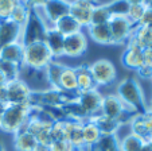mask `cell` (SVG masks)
Segmentation results:
<instances>
[{
    "label": "cell",
    "mask_w": 152,
    "mask_h": 151,
    "mask_svg": "<svg viewBox=\"0 0 152 151\" xmlns=\"http://www.w3.org/2000/svg\"><path fill=\"white\" fill-rule=\"evenodd\" d=\"M116 94L120 97L124 105L135 115H143L148 109L141 85L135 77L129 76L121 80L117 85Z\"/></svg>",
    "instance_id": "obj_1"
},
{
    "label": "cell",
    "mask_w": 152,
    "mask_h": 151,
    "mask_svg": "<svg viewBox=\"0 0 152 151\" xmlns=\"http://www.w3.org/2000/svg\"><path fill=\"white\" fill-rule=\"evenodd\" d=\"M31 113V104H6L3 108L0 130L7 134H16L26 127V123Z\"/></svg>",
    "instance_id": "obj_2"
},
{
    "label": "cell",
    "mask_w": 152,
    "mask_h": 151,
    "mask_svg": "<svg viewBox=\"0 0 152 151\" xmlns=\"http://www.w3.org/2000/svg\"><path fill=\"white\" fill-rule=\"evenodd\" d=\"M78 93H69L58 88L32 91L30 104L35 108H62L67 103L77 100Z\"/></svg>",
    "instance_id": "obj_3"
},
{
    "label": "cell",
    "mask_w": 152,
    "mask_h": 151,
    "mask_svg": "<svg viewBox=\"0 0 152 151\" xmlns=\"http://www.w3.org/2000/svg\"><path fill=\"white\" fill-rule=\"evenodd\" d=\"M54 61L49 47L45 42H34L23 46L22 66L31 70H45L50 62Z\"/></svg>",
    "instance_id": "obj_4"
},
{
    "label": "cell",
    "mask_w": 152,
    "mask_h": 151,
    "mask_svg": "<svg viewBox=\"0 0 152 151\" xmlns=\"http://www.w3.org/2000/svg\"><path fill=\"white\" fill-rule=\"evenodd\" d=\"M47 27L50 26L45 22L39 10H31L28 19L24 23V26L22 27L20 43L24 46L34 42H43Z\"/></svg>",
    "instance_id": "obj_5"
},
{
    "label": "cell",
    "mask_w": 152,
    "mask_h": 151,
    "mask_svg": "<svg viewBox=\"0 0 152 151\" xmlns=\"http://www.w3.org/2000/svg\"><path fill=\"white\" fill-rule=\"evenodd\" d=\"M101 115L112 119H117L121 124L124 123H129L132 120V117L135 116L133 112H131L125 105L123 104V101L120 100V97L116 93L105 94L102 97V103H101Z\"/></svg>",
    "instance_id": "obj_6"
},
{
    "label": "cell",
    "mask_w": 152,
    "mask_h": 151,
    "mask_svg": "<svg viewBox=\"0 0 152 151\" xmlns=\"http://www.w3.org/2000/svg\"><path fill=\"white\" fill-rule=\"evenodd\" d=\"M89 70L94 80L96 86H108L117 78V69L110 60L100 58L89 65Z\"/></svg>",
    "instance_id": "obj_7"
},
{
    "label": "cell",
    "mask_w": 152,
    "mask_h": 151,
    "mask_svg": "<svg viewBox=\"0 0 152 151\" xmlns=\"http://www.w3.org/2000/svg\"><path fill=\"white\" fill-rule=\"evenodd\" d=\"M7 104H30L32 89L23 78L7 81Z\"/></svg>",
    "instance_id": "obj_8"
},
{
    "label": "cell",
    "mask_w": 152,
    "mask_h": 151,
    "mask_svg": "<svg viewBox=\"0 0 152 151\" xmlns=\"http://www.w3.org/2000/svg\"><path fill=\"white\" fill-rule=\"evenodd\" d=\"M108 26L110 30L113 45L126 43L132 35L133 29H135V26L129 22L126 16H112L108 22Z\"/></svg>",
    "instance_id": "obj_9"
},
{
    "label": "cell",
    "mask_w": 152,
    "mask_h": 151,
    "mask_svg": "<svg viewBox=\"0 0 152 151\" xmlns=\"http://www.w3.org/2000/svg\"><path fill=\"white\" fill-rule=\"evenodd\" d=\"M88 52V37L81 31L67 35L63 41V57L80 58Z\"/></svg>",
    "instance_id": "obj_10"
},
{
    "label": "cell",
    "mask_w": 152,
    "mask_h": 151,
    "mask_svg": "<svg viewBox=\"0 0 152 151\" xmlns=\"http://www.w3.org/2000/svg\"><path fill=\"white\" fill-rule=\"evenodd\" d=\"M72 0H47V3L42 7L38 8L45 19V22L53 26L58 19L69 14V6Z\"/></svg>",
    "instance_id": "obj_11"
},
{
    "label": "cell",
    "mask_w": 152,
    "mask_h": 151,
    "mask_svg": "<svg viewBox=\"0 0 152 151\" xmlns=\"http://www.w3.org/2000/svg\"><path fill=\"white\" fill-rule=\"evenodd\" d=\"M104 94L98 91V88L90 89L86 92H80L77 96V101L83 108V111L88 113V116L93 117L100 113L101 111V103H102Z\"/></svg>",
    "instance_id": "obj_12"
},
{
    "label": "cell",
    "mask_w": 152,
    "mask_h": 151,
    "mask_svg": "<svg viewBox=\"0 0 152 151\" xmlns=\"http://www.w3.org/2000/svg\"><path fill=\"white\" fill-rule=\"evenodd\" d=\"M94 6L96 3L88 0H72L69 6V15L77 20L81 27H89Z\"/></svg>",
    "instance_id": "obj_13"
},
{
    "label": "cell",
    "mask_w": 152,
    "mask_h": 151,
    "mask_svg": "<svg viewBox=\"0 0 152 151\" xmlns=\"http://www.w3.org/2000/svg\"><path fill=\"white\" fill-rule=\"evenodd\" d=\"M143 50L135 43L126 42V47L121 55V63L128 70L137 71L143 66Z\"/></svg>",
    "instance_id": "obj_14"
},
{
    "label": "cell",
    "mask_w": 152,
    "mask_h": 151,
    "mask_svg": "<svg viewBox=\"0 0 152 151\" xmlns=\"http://www.w3.org/2000/svg\"><path fill=\"white\" fill-rule=\"evenodd\" d=\"M63 41H65V35L61 34L55 27H47L43 42L49 47L54 60H59V58L63 57Z\"/></svg>",
    "instance_id": "obj_15"
},
{
    "label": "cell",
    "mask_w": 152,
    "mask_h": 151,
    "mask_svg": "<svg viewBox=\"0 0 152 151\" xmlns=\"http://www.w3.org/2000/svg\"><path fill=\"white\" fill-rule=\"evenodd\" d=\"M22 27L10 19L0 20V49L12 42L20 41Z\"/></svg>",
    "instance_id": "obj_16"
},
{
    "label": "cell",
    "mask_w": 152,
    "mask_h": 151,
    "mask_svg": "<svg viewBox=\"0 0 152 151\" xmlns=\"http://www.w3.org/2000/svg\"><path fill=\"white\" fill-rule=\"evenodd\" d=\"M58 89L69 93H78L77 88V74H75V68L73 66H66L63 68L62 73L58 80Z\"/></svg>",
    "instance_id": "obj_17"
},
{
    "label": "cell",
    "mask_w": 152,
    "mask_h": 151,
    "mask_svg": "<svg viewBox=\"0 0 152 151\" xmlns=\"http://www.w3.org/2000/svg\"><path fill=\"white\" fill-rule=\"evenodd\" d=\"M88 32H89V37L92 38V41L94 43H97V45L101 46L113 45L108 23L106 24H90L88 27Z\"/></svg>",
    "instance_id": "obj_18"
},
{
    "label": "cell",
    "mask_w": 152,
    "mask_h": 151,
    "mask_svg": "<svg viewBox=\"0 0 152 151\" xmlns=\"http://www.w3.org/2000/svg\"><path fill=\"white\" fill-rule=\"evenodd\" d=\"M0 60L8 61V62L16 63V65H22V61H23V45L20 43V41L12 42L0 49Z\"/></svg>",
    "instance_id": "obj_19"
},
{
    "label": "cell",
    "mask_w": 152,
    "mask_h": 151,
    "mask_svg": "<svg viewBox=\"0 0 152 151\" xmlns=\"http://www.w3.org/2000/svg\"><path fill=\"white\" fill-rule=\"evenodd\" d=\"M38 140L32 134H30L26 128H22L14 134V148L15 151H34Z\"/></svg>",
    "instance_id": "obj_20"
},
{
    "label": "cell",
    "mask_w": 152,
    "mask_h": 151,
    "mask_svg": "<svg viewBox=\"0 0 152 151\" xmlns=\"http://www.w3.org/2000/svg\"><path fill=\"white\" fill-rule=\"evenodd\" d=\"M82 135H83V148L90 151L93 146L98 142L101 138V132L97 128V125L94 124L92 119H88L82 122Z\"/></svg>",
    "instance_id": "obj_21"
},
{
    "label": "cell",
    "mask_w": 152,
    "mask_h": 151,
    "mask_svg": "<svg viewBox=\"0 0 152 151\" xmlns=\"http://www.w3.org/2000/svg\"><path fill=\"white\" fill-rule=\"evenodd\" d=\"M90 119L97 125V128L100 130L101 135H116L117 131L120 130V127L123 125L117 119L104 116V115H101V113L96 115V116L90 117Z\"/></svg>",
    "instance_id": "obj_22"
},
{
    "label": "cell",
    "mask_w": 152,
    "mask_h": 151,
    "mask_svg": "<svg viewBox=\"0 0 152 151\" xmlns=\"http://www.w3.org/2000/svg\"><path fill=\"white\" fill-rule=\"evenodd\" d=\"M75 74H77L78 93L97 88L94 84V80H93V77H92V73H90V70H89V65L81 63V65L75 66Z\"/></svg>",
    "instance_id": "obj_23"
},
{
    "label": "cell",
    "mask_w": 152,
    "mask_h": 151,
    "mask_svg": "<svg viewBox=\"0 0 152 151\" xmlns=\"http://www.w3.org/2000/svg\"><path fill=\"white\" fill-rule=\"evenodd\" d=\"M128 42L135 43V45L140 46L141 49L152 47V29L135 26V29H133V31H132V35H131V38L128 39Z\"/></svg>",
    "instance_id": "obj_24"
},
{
    "label": "cell",
    "mask_w": 152,
    "mask_h": 151,
    "mask_svg": "<svg viewBox=\"0 0 152 151\" xmlns=\"http://www.w3.org/2000/svg\"><path fill=\"white\" fill-rule=\"evenodd\" d=\"M53 27H55V29H57L62 35H65V37L75 34V32L82 30V27L77 23V20H75L73 16H70L69 14L62 16L61 19H58L57 22L53 24Z\"/></svg>",
    "instance_id": "obj_25"
},
{
    "label": "cell",
    "mask_w": 152,
    "mask_h": 151,
    "mask_svg": "<svg viewBox=\"0 0 152 151\" xmlns=\"http://www.w3.org/2000/svg\"><path fill=\"white\" fill-rule=\"evenodd\" d=\"M62 111H63V115L66 119H70V120H75V122H85V120L89 119L88 113L83 111V108L80 105L77 100H73L70 103H67L66 105L62 107Z\"/></svg>",
    "instance_id": "obj_26"
},
{
    "label": "cell",
    "mask_w": 152,
    "mask_h": 151,
    "mask_svg": "<svg viewBox=\"0 0 152 151\" xmlns=\"http://www.w3.org/2000/svg\"><path fill=\"white\" fill-rule=\"evenodd\" d=\"M66 140H69L74 148H83V135H82V122L70 120L67 128Z\"/></svg>",
    "instance_id": "obj_27"
},
{
    "label": "cell",
    "mask_w": 152,
    "mask_h": 151,
    "mask_svg": "<svg viewBox=\"0 0 152 151\" xmlns=\"http://www.w3.org/2000/svg\"><path fill=\"white\" fill-rule=\"evenodd\" d=\"M90 151H120V140L117 135H101Z\"/></svg>",
    "instance_id": "obj_28"
},
{
    "label": "cell",
    "mask_w": 152,
    "mask_h": 151,
    "mask_svg": "<svg viewBox=\"0 0 152 151\" xmlns=\"http://www.w3.org/2000/svg\"><path fill=\"white\" fill-rule=\"evenodd\" d=\"M63 68H65L63 63L58 62V60H54L45 69V77H46L47 82H49V85L51 88H57L58 86V80H59V76L62 73Z\"/></svg>",
    "instance_id": "obj_29"
},
{
    "label": "cell",
    "mask_w": 152,
    "mask_h": 151,
    "mask_svg": "<svg viewBox=\"0 0 152 151\" xmlns=\"http://www.w3.org/2000/svg\"><path fill=\"white\" fill-rule=\"evenodd\" d=\"M30 12H31V10L24 3H16L15 8L12 10L11 15H10V20L16 23L18 26L23 27L24 23L27 22V19H28V16H30Z\"/></svg>",
    "instance_id": "obj_30"
},
{
    "label": "cell",
    "mask_w": 152,
    "mask_h": 151,
    "mask_svg": "<svg viewBox=\"0 0 152 151\" xmlns=\"http://www.w3.org/2000/svg\"><path fill=\"white\" fill-rule=\"evenodd\" d=\"M145 140L136 136L135 134H128L120 140V151H139Z\"/></svg>",
    "instance_id": "obj_31"
},
{
    "label": "cell",
    "mask_w": 152,
    "mask_h": 151,
    "mask_svg": "<svg viewBox=\"0 0 152 151\" xmlns=\"http://www.w3.org/2000/svg\"><path fill=\"white\" fill-rule=\"evenodd\" d=\"M110 18H112V15L108 11L105 4L97 3L94 6V8H93L90 24H106V23L109 22Z\"/></svg>",
    "instance_id": "obj_32"
},
{
    "label": "cell",
    "mask_w": 152,
    "mask_h": 151,
    "mask_svg": "<svg viewBox=\"0 0 152 151\" xmlns=\"http://www.w3.org/2000/svg\"><path fill=\"white\" fill-rule=\"evenodd\" d=\"M129 124H131V132H132V134H135L136 136H139L143 140L148 142L149 135H148V132H147V128H145V125H144L143 116H141V115H135V116L132 117V120L129 122Z\"/></svg>",
    "instance_id": "obj_33"
},
{
    "label": "cell",
    "mask_w": 152,
    "mask_h": 151,
    "mask_svg": "<svg viewBox=\"0 0 152 151\" xmlns=\"http://www.w3.org/2000/svg\"><path fill=\"white\" fill-rule=\"evenodd\" d=\"M0 70L4 73L7 77V81L15 80V78H20V71H22V65H16V63L8 62V61L0 60Z\"/></svg>",
    "instance_id": "obj_34"
},
{
    "label": "cell",
    "mask_w": 152,
    "mask_h": 151,
    "mask_svg": "<svg viewBox=\"0 0 152 151\" xmlns=\"http://www.w3.org/2000/svg\"><path fill=\"white\" fill-rule=\"evenodd\" d=\"M105 6L112 16H126L129 10V4L125 0H112L109 3H105Z\"/></svg>",
    "instance_id": "obj_35"
},
{
    "label": "cell",
    "mask_w": 152,
    "mask_h": 151,
    "mask_svg": "<svg viewBox=\"0 0 152 151\" xmlns=\"http://www.w3.org/2000/svg\"><path fill=\"white\" fill-rule=\"evenodd\" d=\"M145 8H147V4H133V6H129L126 18H128V20L132 23L133 26H137V23L140 22Z\"/></svg>",
    "instance_id": "obj_36"
},
{
    "label": "cell",
    "mask_w": 152,
    "mask_h": 151,
    "mask_svg": "<svg viewBox=\"0 0 152 151\" xmlns=\"http://www.w3.org/2000/svg\"><path fill=\"white\" fill-rule=\"evenodd\" d=\"M15 6H16L15 0H0V20L10 19V15Z\"/></svg>",
    "instance_id": "obj_37"
},
{
    "label": "cell",
    "mask_w": 152,
    "mask_h": 151,
    "mask_svg": "<svg viewBox=\"0 0 152 151\" xmlns=\"http://www.w3.org/2000/svg\"><path fill=\"white\" fill-rule=\"evenodd\" d=\"M50 151H74V146L66 139L54 140L50 144Z\"/></svg>",
    "instance_id": "obj_38"
},
{
    "label": "cell",
    "mask_w": 152,
    "mask_h": 151,
    "mask_svg": "<svg viewBox=\"0 0 152 151\" xmlns=\"http://www.w3.org/2000/svg\"><path fill=\"white\" fill-rule=\"evenodd\" d=\"M137 26L152 29V8H151V7L147 6V8H145V11H144L143 16H141L140 22L137 23Z\"/></svg>",
    "instance_id": "obj_39"
},
{
    "label": "cell",
    "mask_w": 152,
    "mask_h": 151,
    "mask_svg": "<svg viewBox=\"0 0 152 151\" xmlns=\"http://www.w3.org/2000/svg\"><path fill=\"white\" fill-rule=\"evenodd\" d=\"M143 122H144V125H145L147 128V132H148L149 135V139L152 138V111H149V109H147L145 112H144L143 115Z\"/></svg>",
    "instance_id": "obj_40"
},
{
    "label": "cell",
    "mask_w": 152,
    "mask_h": 151,
    "mask_svg": "<svg viewBox=\"0 0 152 151\" xmlns=\"http://www.w3.org/2000/svg\"><path fill=\"white\" fill-rule=\"evenodd\" d=\"M137 76L143 80H152V68H148V66H141L137 71Z\"/></svg>",
    "instance_id": "obj_41"
},
{
    "label": "cell",
    "mask_w": 152,
    "mask_h": 151,
    "mask_svg": "<svg viewBox=\"0 0 152 151\" xmlns=\"http://www.w3.org/2000/svg\"><path fill=\"white\" fill-rule=\"evenodd\" d=\"M46 3H47V0H24V4H26L30 10L42 8Z\"/></svg>",
    "instance_id": "obj_42"
},
{
    "label": "cell",
    "mask_w": 152,
    "mask_h": 151,
    "mask_svg": "<svg viewBox=\"0 0 152 151\" xmlns=\"http://www.w3.org/2000/svg\"><path fill=\"white\" fill-rule=\"evenodd\" d=\"M143 65L152 68V47L143 50Z\"/></svg>",
    "instance_id": "obj_43"
},
{
    "label": "cell",
    "mask_w": 152,
    "mask_h": 151,
    "mask_svg": "<svg viewBox=\"0 0 152 151\" xmlns=\"http://www.w3.org/2000/svg\"><path fill=\"white\" fill-rule=\"evenodd\" d=\"M0 104L1 105H6L7 104V85L6 84L0 85Z\"/></svg>",
    "instance_id": "obj_44"
},
{
    "label": "cell",
    "mask_w": 152,
    "mask_h": 151,
    "mask_svg": "<svg viewBox=\"0 0 152 151\" xmlns=\"http://www.w3.org/2000/svg\"><path fill=\"white\" fill-rule=\"evenodd\" d=\"M34 151H50V146H45V144L38 143L37 147L34 148Z\"/></svg>",
    "instance_id": "obj_45"
},
{
    "label": "cell",
    "mask_w": 152,
    "mask_h": 151,
    "mask_svg": "<svg viewBox=\"0 0 152 151\" xmlns=\"http://www.w3.org/2000/svg\"><path fill=\"white\" fill-rule=\"evenodd\" d=\"M129 6H133V4H147V0H125Z\"/></svg>",
    "instance_id": "obj_46"
},
{
    "label": "cell",
    "mask_w": 152,
    "mask_h": 151,
    "mask_svg": "<svg viewBox=\"0 0 152 151\" xmlns=\"http://www.w3.org/2000/svg\"><path fill=\"white\" fill-rule=\"evenodd\" d=\"M139 151H152V146L149 142H144V144L141 146V148Z\"/></svg>",
    "instance_id": "obj_47"
},
{
    "label": "cell",
    "mask_w": 152,
    "mask_h": 151,
    "mask_svg": "<svg viewBox=\"0 0 152 151\" xmlns=\"http://www.w3.org/2000/svg\"><path fill=\"white\" fill-rule=\"evenodd\" d=\"M3 84H7V77L4 76V73L0 70V85H3Z\"/></svg>",
    "instance_id": "obj_48"
},
{
    "label": "cell",
    "mask_w": 152,
    "mask_h": 151,
    "mask_svg": "<svg viewBox=\"0 0 152 151\" xmlns=\"http://www.w3.org/2000/svg\"><path fill=\"white\" fill-rule=\"evenodd\" d=\"M3 108H4V105H1V107H0V124H1V116H3Z\"/></svg>",
    "instance_id": "obj_49"
},
{
    "label": "cell",
    "mask_w": 152,
    "mask_h": 151,
    "mask_svg": "<svg viewBox=\"0 0 152 151\" xmlns=\"http://www.w3.org/2000/svg\"><path fill=\"white\" fill-rule=\"evenodd\" d=\"M0 151H6V150H4V146H3V143H1V140H0Z\"/></svg>",
    "instance_id": "obj_50"
},
{
    "label": "cell",
    "mask_w": 152,
    "mask_h": 151,
    "mask_svg": "<svg viewBox=\"0 0 152 151\" xmlns=\"http://www.w3.org/2000/svg\"><path fill=\"white\" fill-rule=\"evenodd\" d=\"M147 6H148V7H151V8H152V0H149L148 3H147Z\"/></svg>",
    "instance_id": "obj_51"
},
{
    "label": "cell",
    "mask_w": 152,
    "mask_h": 151,
    "mask_svg": "<svg viewBox=\"0 0 152 151\" xmlns=\"http://www.w3.org/2000/svg\"><path fill=\"white\" fill-rule=\"evenodd\" d=\"M74 151H86L85 148H74Z\"/></svg>",
    "instance_id": "obj_52"
},
{
    "label": "cell",
    "mask_w": 152,
    "mask_h": 151,
    "mask_svg": "<svg viewBox=\"0 0 152 151\" xmlns=\"http://www.w3.org/2000/svg\"><path fill=\"white\" fill-rule=\"evenodd\" d=\"M88 1H92V3H96V4L98 3V0H88Z\"/></svg>",
    "instance_id": "obj_53"
},
{
    "label": "cell",
    "mask_w": 152,
    "mask_h": 151,
    "mask_svg": "<svg viewBox=\"0 0 152 151\" xmlns=\"http://www.w3.org/2000/svg\"><path fill=\"white\" fill-rule=\"evenodd\" d=\"M148 109H149V111H152V100H151V104H149V107H148Z\"/></svg>",
    "instance_id": "obj_54"
},
{
    "label": "cell",
    "mask_w": 152,
    "mask_h": 151,
    "mask_svg": "<svg viewBox=\"0 0 152 151\" xmlns=\"http://www.w3.org/2000/svg\"><path fill=\"white\" fill-rule=\"evenodd\" d=\"M16 3H24V0H15Z\"/></svg>",
    "instance_id": "obj_55"
},
{
    "label": "cell",
    "mask_w": 152,
    "mask_h": 151,
    "mask_svg": "<svg viewBox=\"0 0 152 151\" xmlns=\"http://www.w3.org/2000/svg\"><path fill=\"white\" fill-rule=\"evenodd\" d=\"M148 142H149V143H151V146H152V138H151V139H149V140H148Z\"/></svg>",
    "instance_id": "obj_56"
},
{
    "label": "cell",
    "mask_w": 152,
    "mask_h": 151,
    "mask_svg": "<svg viewBox=\"0 0 152 151\" xmlns=\"http://www.w3.org/2000/svg\"><path fill=\"white\" fill-rule=\"evenodd\" d=\"M148 1H149V0H147V3H148Z\"/></svg>",
    "instance_id": "obj_57"
},
{
    "label": "cell",
    "mask_w": 152,
    "mask_h": 151,
    "mask_svg": "<svg viewBox=\"0 0 152 151\" xmlns=\"http://www.w3.org/2000/svg\"><path fill=\"white\" fill-rule=\"evenodd\" d=\"M0 107H1V104H0Z\"/></svg>",
    "instance_id": "obj_58"
},
{
    "label": "cell",
    "mask_w": 152,
    "mask_h": 151,
    "mask_svg": "<svg viewBox=\"0 0 152 151\" xmlns=\"http://www.w3.org/2000/svg\"><path fill=\"white\" fill-rule=\"evenodd\" d=\"M151 81H152V80H151Z\"/></svg>",
    "instance_id": "obj_59"
}]
</instances>
